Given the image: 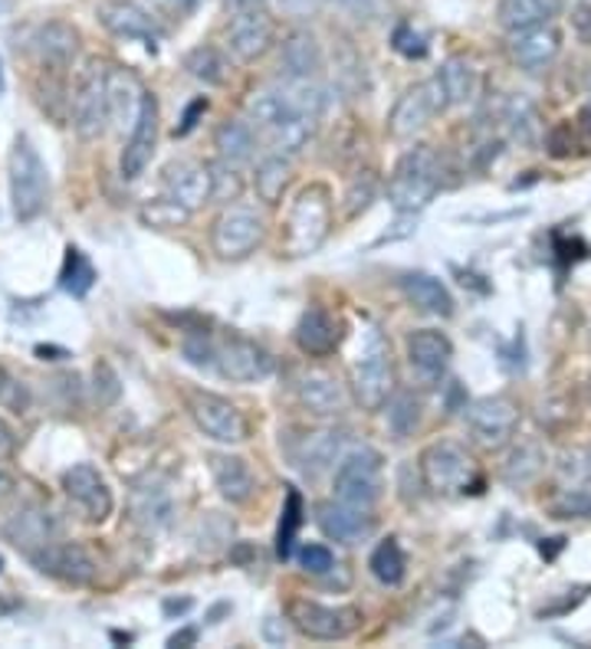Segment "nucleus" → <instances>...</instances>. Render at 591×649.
<instances>
[{
  "instance_id": "nucleus-1",
  "label": "nucleus",
  "mask_w": 591,
  "mask_h": 649,
  "mask_svg": "<svg viewBox=\"0 0 591 649\" xmlns=\"http://www.w3.org/2000/svg\"><path fill=\"white\" fill-rule=\"evenodd\" d=\"M443 187V158L431 144H414L401 154L388 178V201L398 214H421Z\"/></svg>"
},
{
  "instance_id": "nucleus-2",
  "label": "nucleus",
  "mask_w": 591,
  "mask_h": 649,
  "mask_svg": "<svg viewBox=\"0 0 591 649\" xmlns=\"http://www.w3.org/2000/svg\"><path fill=\"white\" fill-rule=\"evenodd\" d=\"M247 112H250V122H257L270 135L273 151H280V154H290L293 158L312 139L315 119H309L305 112L296 109L293 99L287 95L283 85L253 92L250 102H247Z\"/></svg>"
},
{
  "instance_id": "nucleus-3",
  "label": "nucleus",
  "mask_w": 591,
  "mask_h": 649,
  "mask_svg": "<svg viewBox=\"0 0 591 649\" xmlns=\"http://www.w3.org/2000/svg\"><path fill=\"white\" fill-rule=\"evenodd\" d=\"M352 391L362 410H381L391 400L394 391V364H391V348L381 335L378 325L365 322L359 332L355 358H352Z\"/></svg>"
},
{
  "instance_id": "nucleus-4",
  "label": "nucleus",
  "mask_w": 591,
  "mask_h": 649,
  "mask_svg": "<svg viewBox=\"0 0 591 649\" xmlns=\"http://www.w3.org/2000/svg\"><path fill=\"white\" fill-rule=\"evenodd\" d=\"M7 174H10V201H13V216L20 223H30L43 214L47 201H50V171L47 161L40 158V151L27 135H20L10 148V161H7Z\"/></svg>"
},
{
  "instance_id": "nucleus-5",
  "label": "nucleus",
  "mask_w": 591,
  "mask_h": 649,
  "mask_svg": "<svg viewBox=\"0 0 591 649\" xmlns=\"http://www.w3.org/2000/svg\"><path fill=\"white\" fill-rule=\"evenodd\" d=\"M329 233H332V191L325 184H309L296 194L290 207L283 250L287 256H309L325 243Z\"/></svg>"
},
{
  "instance_id": "nucleus-6",
  "label": "nucleus",
  "mask_w": 591,
  "mask_h": 649,
  "mask_svg": "<svg viewBox=\"0 0 591 649\" xmlns=\"http://www.w3.org/2000/svg\"><path fill=\"white\" fill-rule=\"evenodd\" d=\"M421 479L434 496H463L480 483V473L460 443L438 439L421 453Z\"/></svg>"
},
{
  "instance_id": "nucleus-7",
  "label": "nucleus",
  "mask_w": 591,
  "mask_h": 649,
  "mask_svg": "<svg viewBox=\"0 0 591 649\" xmlns=\"http://www.w3.org/2000/svg\"><path fill=\"white\" fill-rule=\"evenodd\" d=\"M384 493V456L371 446H355L339 459L335 469V499L355 505V508H374Z\"/></svg>"
},
{
  "instance_id": "nucleus-8",
  "label": "nucleus",
  "mask_w": 591,
  "mask_h": 649,
  "mask_svg": "<svg viewBox=\"0 0 591 649\" xmlns=\"http://www.w3.org/2000/svg\"><path fill=\"white\" fill-rule=\"evenodd\" d=\"M73 129L79 139L92 142L106 135V125L112 122L109 109V67L99 60H89L86 70L79 72L73 89Z\"/></svg>"
},
{
  "instance_id": "nucleus-9",
  "label": "nucleus",
  "mask_w": 591,
  "mask_h": 649,
  "mask_svg": "<svg viewBox=\"0 0 591 649\" xmlns=\"http://www.w3.org/2000/svg\"><path fill=\"white\" fill-rule=\"evenodd\" d=\"M287 617L296 630L309 640H349L359 627H362V610L359 607H329L319 600H305L296 597L287 604Z\"/></svg>"
},
{
  "instance_id": "nucleus-10",
  "label": "nucleus",
  "mask_w": 591,
  "mask_h": 649,
  "mask_svg": "<svg viewBox=\"0 0 591 649\" xmlns=\"http://www.w3.org/2000/svg\"><path fill=\"white\" fill-rule=\"evenodd\" d=\"M447 109H450V102H447L441 79L431 75V79L411 85L398 99V105L388 115V132H391V139H414V135H421Z\"/></svg>"
},
{
  "instance_id": "nucleus-11",
  "label": "nucleus",
  "mask_w": 591,
  "mask_h": 649,
  "mask_svg": "<svg viewBox=\"0 0 591 649\" xmlns=\"http://www.w3.org/2000/svg\"><path fill=\"white\" fill-rule=\"evenodd\" d=\"M263 236H267V220L243 204L223 207L211 226V246L221 260H247L250 253H257Z\"/></svg>"
},
{
  "instance_id": "nucleus-12",
  "label": "nucleus",
  "mask_w": 591,
  "mask_h": 649,
  "mask_svg": "<svg viewBox=\"0 0 591 649\" xmlns=\"http://www.w3.org/2000/svg\"><path fill=\"white\" fill-rule=\"evenodd\" d=\"M463 414H467V427H470L473 443H480L483 449L507 446L519 427L517 404L510 397H503V394L480 397L470 407H463Z\"/></svg>"
},
{
  "instance_id": "nucleus-13",
  "label": "nucleus",
  "mask_w": 591,
  "mask_h": 649,
  "mask_svg": "<svg viewBox=\"0 0 591 649\" xmlns=\"http://www.w3.org/2000/svg\"><path fill=\"white\" fill-rule=\"evenodd\" d=\"M188 410L194 417V424L201 427L204 436H211L214 443H243L247 439V417L227 400L221 394H211V391H194L188 397Z\"/></svg>"
},
{
  "instance_id": "nucleus-14",
  "label": "nucleus",
  "mask_w": 591,
  "mask_h": 649,
  "mask_svg": "<svg viewBox=\"0 0 591 649\" xmlns=\"http://www.w3.org/2000/svg\"><path fill=\"white\" fill-rule=\"evenodd\" d=\"M214 367H218V374L227 377V381L253 384V381L270 377L273 367H277V361H273V355L263 345H257V342H250L243 335H230V338L218 342Z\"/></svg>"
},
{
  "instance_id": "nucleus-15",
  "label": "nucleus",
  "mask_w": 591,
  "mask_h": 649,
  "mask_svg": "<svg viewBox=\"0 0 591 649\" xmlns=\"http://www.w3.org/2000/svg\"><path fill=\"white\" fill-rule=\"evenodd\" d=\"M3 538L17 551H23L27 558H33L43 548H50L53 541H60V525H57V518L47 508H40V505H20L3 521Z\"/></svg>"
},
{
  "instance_id": "nucleus-16",
  "label": "nucleus",
  "mask_w": 591,
  "mask_h": 649,
  "mask_svg": "<svg viewBox=\"0 0 591 649\" xmlns=\"http://www.w3.org/2000/svg\"><path fill=\"white\" fill-rule=\"evenodd\" d=\"M273 37H277L273 17L267 10H260V7L237 10L233 20H230V27H227V47L243 63H253L263 53H270Z\"/></svg>"
},
{
  "instance_id": "nucleus-17",
  "label": "nucleus",
  "mask_w": 591,
  "mask_h": 649,
  "mask_svg": "<svg viewBox=\"0 0 591 649\" xmlns=\"http://www.w3.org/2000/svg\"><path fill=\"white\" fill-rule=\"evenodd\" d=\"M63 493L70 496V503L82 508L89 521H106L116 508L106 476L92 463H76L73 469L63 473Z\"/></svg>"
},
{
  "instance_id": "nucleus-18",
  "label": "nucleus",
  "mask_w": 591,
  "mask_h": 649,
  "mask_svg": "<svg viewBox=\"0 0 591 649\" xmlns=\"http://www.w3.org/2000/svg\"><path fill=\"white\" fill-rule=\"evenodd\" d=\"M296 397H299L302 410L312 417H339L349 407V394H345L342 381L325 367L302 371L296 381Z\"/></svg>"
},
{
  "instance_id": "nucleus-19",
  "label": "nucleus",
  "mask_w": 591,
  "mask_h": 649,
  "mask_svg": "<svg viewBox=\"0 0 591 649\" xmlns=\"http://www.w3.org/2000/svg\"><path fill=\"white\" fill-rule=\"evenodd\" d=\"M164 197L184 207L188 214L201 211L211 201V171L198 161H171L161 174Z\"/></svg>"
},
{
  "instance_id": "nucleus-20",
  "label": "nucleus",
  "mask_w": 591,
  "mask_h": 649,
  "mask_svg": "<svg viewBox=\"0 0 591 649\" xmlns=\"http://www.w3.org/2000/svg\"><path fill=\"white\" fill-rule=\"evenodd\" d=\"M154 148H158V99L151 92H146L139 119L132 125V135H129V142L122 148V161H119L126 181H136V178L146 174Z\"/></svg>"
},
{
  "instance_id": "nucleus-21",
  "label": "nucleus",
  "mask_w": 591,
  "mask_h": 649,
  "mask_svg": "<svg viewBox=\"0 0 591 649\" xmlns=\"http://www.w3.org/2000/svg\"><path fill=\"white\" fill-rule=\"evenodd\" d=\"M315 521L322 528V535L329 541H339V545H359L374 535V518H371V508H355L349 503H322L315 508Z\"/></svg>"
},
{
  "instance_id": "nucleus-22",
  "label": "nucleus",
  "mask_w": 591,
  "mask_h": 649,
  "mask_svg": "<svg viewBox=\"0 0 591 649\" xmlns=\"http://www.w3.org/2000/svg\"><path fill=\"white\" fill-rule=\"evenodd\" d=\"M99 20L109 33L116 37H126V40H142L148 50H154L161 30L154 23V17L142 10L136 0H106L99 7Z\"/></svg>"
},
{
  "instance_id": "nucleus-23",
  "label": "nucleus",
  "mask_w": 591,
  "mask_h": 649,
  "mask_svg": "<svg viewBox=\"0 0 591 649\" xmlns=\"http://www.w3.org/2000/svg\"><path fill=\"white\" fill-rule=\"evenodd\" d=\"M559 50H562V37H559V30L552 23L510 33V57H513V63H517L519 70H545L559 57Z\"/></svg>"
},
{
  "instance_id": "nucleus-24",
  "label": "nucleus",
  "mask_w": 591,
  "mask_h": 649,
  "mask_svg": "<svg viewBox=\"0 0 591 649\" xmlns=\"http://www.w3.org/2000/svg\"><path fill=\"white\" fill-rule=\"evenodd\" d=\"M450 358H453V345L438 328H418L408 335V361L428 384L441 381Z\"/></svg>"
},
{
  "instance_id": "nucleus-25",
  "label": "nucleus",
  "mask_w": 591,
  "mask_h": 649,
  "mask_svg": "<svg viewBox=\"0 0 591 649\" xmlns=\"http://www.w3.org/2000/svg\"><path fill=\"white\" fill-rule=\"evenodd\" d=\"M322 67H325V53L312 30H293L283 40V53H280L283 79H319Z\"/></svg>"
},
{
  "instance_id": "nucleus-26",
  "label": "nucleus",
  "mask_w": 591,
  "mask_h": 649,
  "mask_svg": "<svg viewBox=\"0 0 591 649\" xmlns=\"http://www.w3.org/2000/svg\"><path fill=\"white\" fill-rule=\"evenodd\" d=\"M211 476H214L218 493L230 505H247L257 496V476H253V469L243 456L214 453L211 456Z\"/></svg>"
},
{
  "instance_id": "nucleus-27",
  "label": "nucleus",
  "mask_w": 591,
  "mask_h": 649,
  "mask_svg": "<svg viewBox=\"0 0 591 649\" xmlns=\"http://www.w3.org/2000/svg\"><path fill=\"white\" fill-rule=\"evenodd\" d=\"M30 561L43 575H53L60 577V580H70V584H86V580H92V575H96L92 558L79 545H63V541H53L50 548H43Z\"/></svg>"
},
{
  "instance_id": "nucleus-28",
  "label": "nucleus",
  "mask_w": 591,
  "mask_h": 649,
  "mask_svg": "<svg viewBox=\"0 0 591 649\" xmlns=\"http://www.w3.org/2000/svg\"><path fill=\"white\" fill-rule=\"evenodd\" d=\"M345 430H335V427H325V430L309 433L299 449H296V466L305 473V476H322L325 469H332L339 459H342V446H345Z\"/></svg>"
},
{
  "instance_id": "nucleus-29",
  "label": "nucleus",
  "mask_w": 591,
  "mask_h": 649,
  "mask_svg": "<svg viewBox=\"0 0 591 649\" xmlns=\"http://www.w3.org/2000/svg\"><path fill=\"white\" fill-rule=\"evenodd\" d=\"M296 345L309 358H325L339 348V325L325 308H309L302 312L296 325Z\"/></svg>"
},
{
  "instance_id": "nucleus-30",
  "label": "nucleus",
  "mask_w": 591,
  "mask_h": 649,
  "mask_svg": "<svg viewBox=\"0 0 591 649\" xmlns=\"http://www.w3.org/2000/svg\"><path fill=\"white\" fill-rule=\"evenodd\" d=\"M562 7L565 0H500L497 17L507 33H517V30L552 23V17L562 13Z\"/></svg>"
},
{
  "instance_id": "nucleus-31",
  "label": "nucleus",
  "mask_w": 591,
  "mask_h": 649,
  "mask_svg": "<svg viewBox=\"0 0 591 649\" xmlns=\"http://www.w3.org/2000/svg\"><path fill=\"white\" fill-rule=\"evenodd\" d=\"M401 292L421 312H431V315H441V318L453 315V295L431 273H408V276H401Z\"/></svg>"
},
{
  "instance_id": "nucleus-32",
  "label": "nucleus",
  "mask_w": 591,
  "mask_h": 649,
  "mask_svg": "<svg viewBox=\"0 0 591 649\" xmlns=\"http://www.w3.org/2000/svg\"><path fill=\"white\" fill-rule=\"evenodd\" d=\"M76 47H79V33H76L70 23H43L37 33H33V53L43 67H67L76 57Z\"/></svg>"
},
{
  "instance_id": "nucleus-33",
  "label": "nucleus",
  "mask_w": 591,
  "mask_h": 649,
  "mask_svg": "<svg viewBox=\"0 0 591 649\" xmlns=\"http://www.w3.org/2000/svg\"><path fill=\"white\" fill-rule=\"evenodd\" d=\"M542 469H545V446L539 439L525 436L510 449V456L503 463V483L513 489H525L542 476Z\"/></svg>"
},
{
  "instance_id": "nucleus-34",
  "label": "nucleus",
  "mask_w": 591,
  "mask_h": 649,
  "mask_svg": "<svg viewBox=\"0 0 591 649\" xmlns=\"http://www.w3.org/2000/svg\"><path fill=\"white\" fill-rule=\"evenodd\" d=\"M438 79L450 105H470L480 95V70L467 57H450L438 70Z\"/></svg>"
},
{
  "instance_id": "nucleus-35",
  "label": "nucleus",
  "mask_w": 591,
  "mask_h": 649,
  "mask_svg": "<svg viewBox=\"0 0 591 649\" xmlns=\"http://www.w3.org/2000/svg\"><path fill=\"white\" fill-rule=\"evenodd\" d=\"M290 174H293V158L290 154H280V151H270L267 158H260L257 171H253V187L260 194L263 204H280L283 201V191L290 184Z\"/></svg>"
},
{
  "instance_id": "nucleus-36",
  "label": "nucleus",
  "mask_w": 591,
  "mask_h": 649,
  "mask_svg": "<svg viewBox=\"0 0 591 649\" xmlns=\"http://www.w3.org/2000/svg\"><path fill=\"white\" fill-rule=\"evenodd\" d=\"M142 99H146V89L139 85V79L132 72L109 70V109H112V119L116 122L136 125L139 109H142Z\"/></svg>"
},
{
  "instance_id": "nucleus-37",
  "label": "nucleus",
  "mask_w": 591,
  "mask_h": 649,
  "mask_svg": "<svg viewBox=\"0 0 591 649\" xmlns=\"http://www.w3.org/2000/svg\"><path fill=\"white\" fill-rule=\"evenodd\" d=\"M214 148L221 151V158L233 161V164H247L257 151V135L253 125L243 119H223L214 132Z\"/></svg>"
},
{
  "instance_id": "nucleus-38",
  "label": "nucleus",
  "mask_w": 591,
  "mask_h": 649,
  "mask_svg": "<svg viewBox=\"0 0 591 649\" xmlns=\"http://www.w3.org/2000/svg\"><path fill=\"white\" fill-rule=\"evenodd\" d=\"M136 518L146 525L148 531H161L171 525V515H174V499L164 486H146L136 493V505H132Z\"/></svg>"
},
{
  "instance_id": "nucleus-39",
  "label": "nucleus",
  "mask_w": 591,
  "mask_h": 649,
  "mask_svg": "<svg viewBox=\"0 0 591 649\" xmlns=\"http://www.w3.org/2000/svg\"><path fill=\"white\" fill-rule=\"evenodd\" d=\"M371 575L378 577L384 587H401L404 577H408V558L398 545V538H384L369 558Z\"/></svg>"
},
{
  "instance_id": "nucleus-40",
  "label": "nucleus",
  "mask_w": 591,
  "mask_h": 649,
  "mask_svg": "<svg viewBox=\"0 0 591 649\" xmlns=\"http://www.w3.org/2000/svg\"><path fill=\"white\" fill-rule=\"evenodd\" d=\"M507 129L513 135V142H519L522 148H532L542 139V122H539V112L529 99L517 95L510 105H507Z\"/></svg>"
},
{
  "instance_id": "nucleus-41",
  "label": "nucleus",
  "mask_w": 591,
  "mask_h": 649,
  "mask_svg": "<svg viewBox=\"0 0 591 649\" xmlns=\"http://www.w3.org/2000/svg\"><path fill=\"white\" fill-rule=\"evenodd\" d=\"M421 427V400L411 391L391 394L388 400V430L394 439H408Z\"/></svg>"
},
{
  "instance_id": "nucleus-42",
  "label": "nucleus",
  "mask_w": 591,
  "mask_h": 649,
  "mask_svg": "<svg viewBox=\"0 0 591 649\" xmlns=\"http://www.w3.org/2000/svg\"><path fill=\"white\" fill-rule=\"evenodd\" d=\"M60 286L67 288L70 295H76V298L89 295V288L96 286V266L89 263V256H86L79 246H70V250H67L63 273H60Z\"/></svg>"
},
{
  "instance_id": "nucleus-43",
  "label": "nucleus",
  "mask_w": 591,
  "mask_h": 649,
  "mask_svg": "<svg viewBox=\"0 0 591 649\" xmlns=\"http://www.w3.org/2000/svg\"><path fill=\"white\" fill-rule=\"evenodd\" d=\"M184 70L204 85H223L227 82V63L214 47H198L184 57Z\"/></svg>"
},
{
  "instance_id": "nucleus-44",
  "label": "nucleus",
  "mask_w": 591,
  "mask_h": 649,
  "mask_svg": "<svg viewBox=\"0 0 591 649\" xmlns=\"http://www.w3.org/2000/svg\"><path fill=\"white\" fill-rule=\"evenodd\" d=\"M299 525H302V499H299L296 489H290V493H287V505H283V518H280V531H277V555H280L283 561L293 558Z\"/></svg>"
},
{
  "instance_id": "nucleus-45",
  "label": "nucleus",
  "mask_w": 591,
  "mask_h": 649,
  "mask_svg": "<svg viewBox=\"0 0 591 649\" xmlns=\"http://www.w3.org/2000/svg\"><path fill=\"white\" fill-rule=\"evenodd\" d=\"M208 171H211V201H223L227 204V201H237L240 197L243 178H240V171H237L233 161L218 158V161L208 164Z\"/></svg>"
},
{
  "instance_id": "nucleus-46",
  "label": "nucleus",
  "mask_w": 591,
  "mask_h": 649,
  "mask_svg": "<svg viewBox=\"0 0 591 649\" xmlns=\"http://www.w3.org/2000/svg\"><path fill=\"white\" fill-rule=\"evenodd\" d=\"M374 191H378V178H374L371 171L355 174L352 184H349V191H345V214L349 216L365 214L371 207V201H374Z\"/></svg>"
},
{
  "instance_id": "nucleus-47",
  "label": "nucleus",
  "mask_w": 591,
  "mask_h": 649,
  "mask_svg": "<svg viewBox=\"0 0 591 649\" xmlns=\"http://www.w3.org/2000/svg\"><path fill=\"white\" fill-rule=\"evenodd\" d=\"M391 47L404 57V60H424L431 53V43L421 30H414L411 23H398L391 33Z\"/></svg>"
},
{
  "instance_id": "nucleus-48",
  "label": "nucleus",
  "mask_w": 591,
  "mask_h": 649,
  "mask_svg": "<svg viewBox=\"0 0 591 649\" xmlns=\"http://www.w3.org/2000/svg\"><path fill=\"white\" fill-rule=\"evenodd\" d=\"M555 518H591V489H565L552 503Z\"/></svg>"
},
{
  "instance_id": "nucleus-49",
  "label": "nucleus",
  "mask_w": 591,
  "mask_h": 649,
  "mask_svg": "<svg viewBox=\"0 0 591 649\" xmlns=\"http://www.w3.org/2000/svg\"><path fill=\"white\" fill-rule=\"evenodd\" d=\"M188 211L184 207H178L174 201H168V197H161V201H154L151 207H146V220L151 226H158V230H168V226H181L184 220H188Z\"/></svg>"
},
{
  "instance_id": "nucleus-50",
  "label": "nucleus",
  "mask_w": 591,
  "mask_h": 649,
  "mask_svg": "<svg viewBox=\"0 0 591 649\" xmlns=\"http://www.w3.org/2000/svg\"><path fill=\"white\" fill-rule=\"evenodd\" d=\"M296 558H299L302 571H309V575H329L335 568V555L325 545H302Z\"/></svg>"
},
{
  "instance_id": "nucleus-51",
  "label": "nucleus",
  "mask_w": 591,
  "mask_h": 649,
  "mask_svg": "<svg viewBox=\"0 0 591 649\" xmlns=\"http://www.w3.org/2000/svg\"><path fill=\"white\" fill-rule=\"evenodd\" d=\"M214 355H218V342L208 335H191L184 342V358L194 367H214Z\"/></svg>"
},
{
  "instance_id": "nucleus-52",
  "label": "nucleus",
  "mask_w": 591,
  "mask_h": 649,
  "mask_svg": "<svg viewBox=\"0 0 591 649\" xmlns=\"http://www.w3.org/2000/svg\"><path fill=\"white\" fill-rule=\"evenodd\" d=\"M204 112H208V99L201 95V99H194V102L184 109V115H181V125L174 129V135H181V139H184V135H191V132L198 129V122H201V115H204Z\"/></svg>"
},
{
  "instance_id": "nucleus-53",
  "label": "nucleus",
  "mask_w": 591,
  "mask_h": 649,
  "mask_svg": "<svg viewBox=\"0 0 591 649\" xmlns=\"http://www.w3.org/2000/svg\"><path fill=\"white\" fill-rule=\"evenodd\" d=\"M572 30L582 43L591 47V3H585V0L572 7Z\"/></svg>"
},
{
  "instance_id": "nucleus-54",
  "label": "nucleus",
  "mask_w": 591,
  "mask_h": 649,
  "mask_svg": "<svg viewBox=\"0 0 591 649\" xmlns=\"http://www.w3.org/2000/svg\"><path fill=\"white\" fill-rule=\"evenodd\" d=\"M335 3H342L345 10H352L355 17H365V20H378L384 13L381 0H335Z\"/></svg>"
},
{
  "instance_id": "nucleus-55",
  "label": "nucleus",
  "mask_w": 591,
  "mask_h": 649,
  "mask_svg": "<svg viewBox=\"0 0 591 649\" xmlns=\"http://www.w3.org/2000/svg\"><path fill=\"white\" fill-rule=\"evenodd\" d=\"M198 640V630H181V633H174L171 640H168V647H188V643H194Z\"/></svg>"
},
{
  "instance_id": "nucleus-56",
  "label": "nucleus",
  "mask_w": 591,
  "mask_h": 649,
  "mask_svg": "<svg viewBox=\"0 0 591 649\" xmlns=\"http://www.w3.org/2000/svg\"><path fill=\"white\" fill-rule=\"evenodd\" d=\"M13 449V430L0 420V456H7Z\"/></svg>"
},
{
  "instance_id": "nucleus-57",
  "label": "nucleus",
  "mask_w": 591,
  "mask_h": 649,
  "mask_svg": "<svg viewBox=\"0 0 591 649\" xmlns=\"http://www.w3.org/2000/svg\"><path fill=\"white\" fill-rule=\"evenodd\" d=\"M10 493H13V476H10V473H7V469L0 466V503H3V499H7Z\"/></svg>"
},
{
  "instance_id": "nucleus-58",
  "label": "nucleus",
  "mask_w": 591,
  "mask_h": 649,
  "mask_svg": "<svg viewBox=\"0 0 591 649\" xmlns=\"http://www.w3.org/2000/svg\"><path fill=\"white\" fill-rule=\"evenodd\" d=\"M7 92V72H3V60H0V95Z\"/></svg>"
},
{
  "instance_id": "nucleus-59",
  "label": "nucleus",
  "mask_w": 591,
  "mask_h": 649,
  "mask_svg": "<svg viewBox=\"0 0 591 649\" xmlns=\"http://www.w3.org/2000/svg\"><path fill=\"white\" fill-rule=\"evenodd\" d=\"M174 3H178V10H188V7H191L194 0H174Z\"/></svg>"
}]
</instances>
